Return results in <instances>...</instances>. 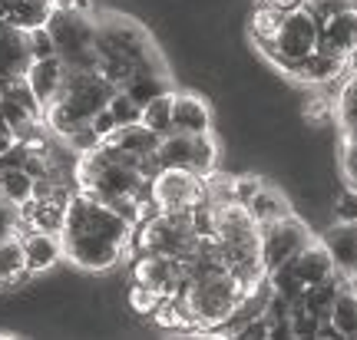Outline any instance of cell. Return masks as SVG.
Returning a JSON list of instances; mask_svg holds the SVG:
<instances>
[{"label":"cell","instance_id":"obj_12","mask_svg":"<svg viewBox=\"0 0 357 340\" xmlns=\"http://www.w3.org/2000/svg\"><path fill=\"white\" fill-rule=\"evenodd\" d=\"M172 132L202 136L212 132V106L199 93H172Z\"/></svg>","mask_w":357,"mask_h":340},{"label":"cell","instance_id":"obj_17","mask_svg":"<svg viewBox=\"0 0 357 340\" xmlns=\"http://www.w3.org/2000/svg\"><path fill=\"white\" fill-rule=\"evenodd\" d=\"M288 73H291L298 83H307V86H324L328 79H334V76L344 73V60H341V56H331V53H324V50H311L305 60H298Z\"/></svg>","mask_w":357,"mask_h":340},{"label":"cell","instance_id":"obj_16","mask_svg":"<svg viewBox=\"0 0 357 340\" xmlns=\"http://www.w3.org/2000/svg\"><path fill=\"white\" fill-rule=\"evenodd\" d=\"M291 265H294V271H298V277L305 281V288L307 284H321V281H328V277L334 275V258H331V252H328V245H324V241H314V238L294 254Z\"/></svg>","mask_w":357,"mask_h":340},{"label":"cell","instance_id":"obj_19","mask_svg":"<svg viewBox=\"0 0 357 340\" xmlns=\"http://www.w3.org/2000/svg\"><path fill=\"white\" fill-rule=\"evenodd\" d=\"M159 139L153 129H146L142 123H132V126H119L116 132H109V136L102 139V142H109V146H119V149L126 152H136V155H155V146H159Z\"/></svg>","mask_w":357,"mask_h":340},{"label":"cell","instance_id":"obj_13","mask_svg":"<svg viewBox=\"0 0 357 340\" xmlns=\"http://www.w3.org/2000/svg\"><path fill=\"white\" fill-rule=\"evenodd\" d=\"M30 66V47H26V30L0 20V83L17 79Z\"/></svg>","mask_w":357,"mask_h":340},{"label":"cell","instance_id":"obj_21","mask_svg":"<svg viewBox=\"0 0 357 340\" xmlns=\"http://www.w3.org/2000/svg\"><path fill=\"white\" fill-rule=\"evenodd\" d=\"M139 123L146 129H153L155 136H169L172 132V89L153 96L149 102H142Z\"/></svg>","mask_w":357,"mask_h":340},{"label":"cell","instance_id":"obj_33","mask_svg":"<svg viewBox=\"0 0 357 340\" xmlns=\"http://www.w3.org/2000/svg\"><path fill=\"white\" fill-rule=\"evenodd\" d=\"M53 10H70V7H79V10H89V0H50Z\"/></svg>","mask_w":357,"mask_h":340},{"label":"cell","instance_id":"obj_1","mask_svg":"<svg viewBox=\"0 0 357 340\" xmlns=\"http://www.w3.org/2000/svg\"><path fill=\"white\" fill-rule=\"evenodd\" d=\"M132 225L106 202L77 192L66 205V218L60 228L63 258L79 271H109L129 254Z\"/></svg>","mask_w":357,"mask_h":340},{"label":"cell","instance_id":"obj_26","mask_svg":"<svg viewBox=\"0 0 357 340\" xmlns=\"http://www.w3.org/2000/svg\"><path fill=\"white\" fill-rule=\"evenodd\" d=\"M268 284H271V291L275 294H281V298H288V301H298L301 294H305V281L298 277V271H294L291 261H284V265L271 268L268 271Z\"/></svg>","mask_w":357,"mask_h":340},{"label":"cell","instance_id":"obj_30","mask_svg":"<svg viewBox=\"0 0 357 340\" xmlns=\"http://www.w3.org/2000/svg\"><path fill=\"white\" fill-rule=\"evenodd\" d=\"M331 218L334 222H357V189L344 185L337 192V199L331 205Z\"/></svg>","mask_w":357,"mask_h":340},{"label":"cell","instance_id":"obj_14","mask_svg":"<svg viewBox=\"0 0 357 340\" xmlns=\"http://www.w3.org/2000/svg\"><path fill=\"white\" fill-rule=\"evenodd\" d=\"M26 86L33 89V96L40 100V106L47 109L53 100H56V93L63 89V79H66V63L60 56H47V60H30L26 66Z\"/></svg>","mask_w":357,"mask_h":340},{"label":"cell","instance_id":"obj_29","mask_svg":"<svg viewBox=\"0 0 357 340\" xmlns=\"http://www.w3.org/2000/svg\"><path fill=\"white\" fill-rule=\"evenodd\" d=\"M26 47H30V60H47V56H56V43H53L47 24L26 30Z\"/></svg>","mask_w":357,"mask_h":340},{"label":"cell","instance_id":"obj_24","mask_svg":"<svg viewBox=\"0 0 357 340\" xmlns=\"http://www.w3.org/2000/svg\"><path fill=\"white\" fill-rule=\"evenodd\" d=\"M328 320L334 324V330H337L341 337H357V294H351L347 288L337 291Z\"/></svg>","mask_w":357,"mask_h":340},{"label":"cell","instance_id":"obj_3","mask_svg":"<svg viewBox=\"0 0 357 340\" xmlns=\"http://www.w3.org/2000/svg\"><path fill=\"white\" fill-rule=\"evenodd\" d=\"M242 284L225 271V268H202L192 271L189 281L182 284V291L176 294V304L185 311L192 324V334L202 337H215V330L229 320L231 307L242 298Z\"/></svg>","mask_w":357,"mask_h":340},{"label":"cell","instance_id":"obj_32","mask_svg":"<svg viewBox=\"0 0 357 340\" xmlns=\"http://www.w3.org/2000/svg\"><path fill=\"white\" fill-rule=\"evenodd\" d=\"M89 126L96 129V136H100V139H106L109 132H116V129H119V126H116V119H113V113H109L106 106H102L100 113H96L93 119H89Z\"/></svg>","mask_w":357,"mask_h":340},{"label":"cell","instance_id":"obj_35","mask_svg":"<svg viewBox=\"0 0 357 340\" xmlns=\"http://www.w3.org/2000/svg\"><path fill=\"white\" fill-rule=\"evenodd\" d=\"M13 3H17V0H0V20H7V17H10Z\"/></svg>","mask_w":357,"mask_h":340},{"label":"cell","instance_id":"obj_23","mask_svg":"<svg viewBox=\"0 0 357 340\" xmlns=\"http://www.w3.org/2000/svg\"><path fill=\"white\" fill-rule=\"evenodd\" d=\"M284 13L288 10H278V7H268V3H258L252 17H248V30H252V37H255L258 47H268L275 33L281 30V20H284Z\"/></svg>","mask_w":357,"mask_h":340},{"label":"cell","instance_id":"obj_25","mask_svg":"<svg viewBox=\"0 0 357 340\" xmlns=\"http://www.w3.org/2000/svg\"><path fill=\"white\" fill-rule=\"evenodd\" d=\"M50 10H53L50 0H17V3H13V10H10V17H7V24L20 26V30H33V26L47 24Z\"/></svg>","mask_w":357,"mask_h":340},{"label":"cell","instance_id":"obj_10","mask_svg":"<svg viewBox=\"0 0 357 340\" xmlns=\"http://www.w3.org/2000/svg\"><path fill=\"white\" fill-rule=\"evenodd\" d=\"M24 258L30 275H47L63 261V241L56 231H40V228H26L24 235Z\"/></svg>","mask_w":357,"mask_h":340},{"label":"cell","instance_id":"obj_15","mask_svg":"<svg viewBox=\"0 0 357 340\" xmlns=\"http://www.w3.org/2000/svg\"><path fill=\"white\" fill-rule=\"evenodd\" d=\"M324 245L334 258V271L347 275L357 268V222H331V228L324 231Z\"/></svg>","mask_w":357,"mask_h":340},{"label":"cell","instance_id":"obj_27","mask_svg":"<svg viewBox=\"0 0 357 340\" xmlns=\"http://www.w3.org/2000/svg\"><path fill=\"white\" fill-rule=\"evenodd\" d=\"M166 301L162 294H155L153 288H146V284H129V291H126V304H129V311L132 314H139V317H153L155 311H159V304Z\"/></svg>","mask_w":357,"mask_h":340},{"label":"cell","instance_id":"obj_31","mask_svg":"<svg viewBox=\"0 0 357 340\" xmlns=\"http://www.w3.org/2000/svg\"><path fill=\"white\" fill-rule=\"evenodd\" d=\"M265 185V178L255 176V172H242V176H235V202H248L258 189Z\"/></svg>","mask_w":357,"mask_h":340},{"label":"cell","instance_id":"obj_8","mask_svg":"<svg viewBox=\"0 0 357 340\" xmlns=\"http://www.w3.org/2000/svg\"><path fill=\"white\" fill-rule=\"evenodd\" d=\"M307 241H311V228H307L305 218H298L294 212L278 218V222H271V225H261V258H265V268L271 271V268L291 261Z\"/></svg>","mask_w":357,"mask_h":340},{"label":"cell","instance_id":"obj_22","mask_svg":"<svg viewBox=\"0 0 357 340\" xmlns=\"http://www.w3.org/2000/svg\"><path fill=\"white\" fill-rule=\"evenodd\" d=\"M0 195L13 205H24L33 195V176H26L24 165H3L0 162Z\"/></svg>","mask_w":357,"mask_h":340},{"label":"cell","instance_id":"obj_9","mask_svg":"<svg viewBox=\"0 0 357 340\" xmlns=\"http://www.w3.org/2000/svg\"><path fill=\"white\" fill-rule=\"evenodd\" d=\"M132 281L153 288L162 298H176L182 284L189 281V265L182 258H169V254H136L132 261Z\"/></svg>","mask_w":357,"mask_h":340},{"label":"cell","instance_id":"obj_11","mask_svg":"<svg viewBox=\"0 0 357 340\" xmlns=\"http://www.w3.org/2000/svg\"><path fill=\"white\" fill-rule=\"evenodd\" d=\"M354 47H357V7L337 10L318 24V50L344 60V53L354 50Z\"/></svg>","mask_w":357,"mask_h":340},{"label":"cell","instance_id":"obj_28","mask_svg":"<svg viewBox=\"0 0 357 340\" xmlns=\"http://www.w3.org/2000/svg\"><path fill=\"white\" fill-rule=\"evenodd\" d=\"M106 109L113 113L116 126H132V123H139V113H142V106L129 96L126 89H116L109 96V102H106Z\"/></svg>","mask_w":357,"mask_h":340},{"label":"cell","instance_id":"obj_20","mask_svg":"<svg viewBox=\"0 0 357 340\" xmlns=\"http://www.w3.org/2000/svg\"><path fill=\"white\" fill-rule=\"evenodd\" d=\"M26 271V258H24V241L20 235H3L0 238V288H13Z\"/></svg>","mask_w":357,"mask_h":340},{"label":"cell","instance_id":"obj_5","mask_svg":"<svg viewBox=\"0 0 357 340\" xmlns=\"http://www.w3.org/2000/svg\"><path fill=\"white\" fill-rule=\"evenodd\" d=\"M56 56L70 70H100V53H96V20L89 10L70 7V10H50L47 17Z\"/></svg>","mask_w":357,"mask_h":340},{"label":"cell","instance_id":"obj_4","mask_svg":"<svg viewBox=\"0 0 357 340\" xmlns=\"http://www.w3.org/2000/svg\"><path fill=\"white\" fill-rule=\"evenodd\" d=\"M199 248V235L192 228L189 212H149L132 225V238H129V252L136 254H169V258H192Z\"/></svg>","mask_w":357,"mask_h":340},{"label":"cell","instance_id":"obj_18","mask_svg":"<svg viewBox=\"0 0 357 340\" xmlns=\"http://www.w3.org/2000/svg\"><path fill=\"white\" fill-rule=\"evenodd\" d=\"M245 208L252 212V218H255L258 225H271V222H278V218L294 212L291 202H288V195L278 192L275 185H261V189L245 202Z\"/></svg>","mask_w":357,"mask_h":340},{"label":"cell","instance_id":"obj_34","mask_svg":"<svg viewBox=\"0 0 357 340\" xmlns=\"http://www.w3.org/2000/svg\"><path fill=\"white\" fill-rule=\"evenodd\" d=\"M344 70H347V73H357V47L344 53Z\"/></svg>","mask_w":357,"mask_h":340},{"label":"cell","instance_id":"obj_2","mask_svg":"<svg viewBox=\"0 0 357 340\" xmlns=\"http://www.w3.org/2000/svg\"><path fill=\"white\" fill-rule=\"evenodd\" d=\"M212 241H215V248H218L222 268L245 291L261 284L268 277L265 258H261V225L252 218V212L242 202L218 205Z\"/></svg>","mask_w":357,"mask_h":340},{"label":"cell","instance_id":"obj_7","mask_svg":"<svg viewBox=\"0 0 357 340\" xmlns=\"http://www.w3.org/2000/svg\"><path fill=\"white\" fill-rule=\"evenodd\" d=\"M311 50H318V20L305 10V7H294L284 13L281 30L275 33V40L261 47L265 56H271L278 66L291 70L298 60H305Z\"/></svg>","mask_w":357,"mask_h":340},{"label":"cell","instance_id":"obj_6","mask_svg":"<svg viewBox=\"0 0 357 340\" xmlns=\"http://www.w3.org/2000/svg\"><path fill=\"white\" fill-rule=\"evenodd\" d=\"M202 199V176L189 165H159L149 178V202L155 212H189Z\"/></svg>","mask_w":357,"mask_h":340}]
</instances>
